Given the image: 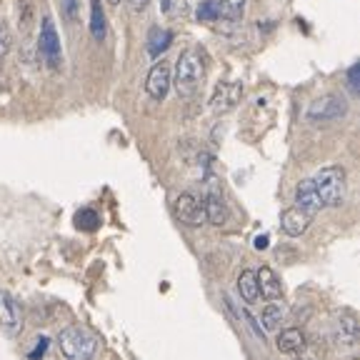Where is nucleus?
I'll return each mask as SVG.
<instances>
[{"instance_id": "obj_1", "label": "nucleus", "mask_w": 360, "mask_h": 360, "mask_svg": "<svg viewBox=\"0 0 360 360\" xmlns=\"http://www.w3.org/2000/svg\"><path fill=\"white\" fill-rule=\"evenodd\" d=\"M202 80H205V63H202V53L198 48H188L180 53L178 63H175V78L173 85L178 90L180 98H193L200 90Z\"/></svg>"}, {"instance_id": "obj_2", "label": "nucleus", "mask_w": 360, "mask_h": 360, "mask_svg": "<svg viewBox=\"0 0 360 360\" xmlns=\"http://www.w3.org/2000/svg\"><path fill=\"white\" fill-rule=\"evenodd\" d=\"M315 193L321 198L323 208H340L345 202V193H348V183H345V170L340 165H328L321 168L313 175Z\"/></svg>"}, {"instance_id": "obj_3", "label": "nucleus", "mask_w": 360, "mask_h": 360, "mask_svg": "<svg viewBox=\"0 0 360 360\" xmlns=\"http://www.w3.org/2000/svg\"><path fill=\"white\" fill-rule=\"evenodd\" d=\"M58 348L65 360H93L98 353V338L83 326H68L58 335Z\"/></svg>"}, {"instance_id": "obj_4", "label": "nucleus", "mask_w": 360, "mask_h": 360, "mask_svg": "<svg viewBox=\"0 0 360 360\" xmlns=\"http://www.w3.org/2000/svg\"><path fill=\"white\" fill-rule=\"evenodd\" d=\"M348 115V101L338 93H328V96L315 98L308 105V120L310 123H330Z\"/></svg>"}, {"instance_id": "obj_5", "label": "nucleus", "mask_w": 360, "mask_h": 360, "mask_svg": "<svg viewBox=\"0 0 360 360\" xmlns=\"http://www.w3.org/2000/svg\"><path fill=\"white\" fill-rule=\"evenodd\" d=\"M38 48L43 60L48 63L51 70H58L63 65V48H60V38H58L56 22L51 15H45L40 22V38H38Z\"/></svg>"}, {"instance_id": "obj_6", "label": "nucleus", "mask_w": 360, "mask_h": 360, "mask_svg": "<svg viewBox=\"0 0 360 360\" xmlns=\"http://www.w3.org/2000/svg\"><path fill=\"white\" fill-rule=\"evenodd\" d=\"M173 215L188 228H200L205 225V205L202 198L195 193H180L173 202Z\"/></svg>"}, {"instance_id": "obj_7", "label": "nucleus", "mask_w": 360, "mask_h": 360, "mask_svg": "<svg viewBox=\"0 0 360 360\" xmlns=\"http://www.w3.org/2000/svg\"><path fill=\"white\" fill-rule=\"evenodd\" d=\"M22 328V310L20 303L13 298L11 292H0V330L8 335H15Z\"/></svg>"}, {"instance_id": "obj_8", "label": "nucleus", "mask_w": 360, "mask_h": 360, "mask_svg": "<svg viewBox=\"0 0 360 360\" xmlns=\"http://www.w3.org/2000/svg\"><path fill=\"white\" fill-rule=\"evenodd\" d=\"M170 85H173V75H170V68L168 63H155V65L150 68V73H148V80H146V90L148 96L153 98V101H163L165 96H168Z\"/></svg>"}, {"instance_id": "obj_9", "label": "nucleus", "mask_w": 360, "mask_h": 360, "mask_svg": "<svg viewBox=\"0 0 360 360\" xmlns=\"http://www.w3.org/2000/svg\"><path fill=\"white\" fill-rule=\"evenodd\" d=\"M240 98H243L240 83H220L218 88H215L213 98H210V108H213V112L223 115V112L233 110V108L240 103Z\"/></svg>"}, {"instance_id": "obj_10", "label": "nucleus", "mask_w": 360, "mask_h": 360, "mask_svg": "<svg viewBox=\"0 0 360 360\" xmlns=\"http://www.w3.org/2000/svg\"><path fill=\"white\" fill-rule=\"evenodd\" d=\"M295 208L303 210L310 220L323 210V202H321V198H318V193H315V186L310 178L300 180L298 188H295Z\"/></svg>"}, {"instance_id": "obj_11", "label": "nucleus", "mask_w": 360, "mask_h": 360, "mask_svg": "<svg viewBox=\"0 0 360 360\" xmlns=\"http://www.w3.org/2000/svg\"><path fill=\"white\" fill-rule=\"evenodd\" d=\"M202 205H205V223L218 225L220 228V225H225L228 218H231V210H228L223 195H220L215 188H210V191L202 195Z\"/></svg>"}, {"instance_id": "obj_12", "label": "nucleus", "mask_w": 360, "mask_h": 360, "mask_svg": "<svg viewBox=\"0 0 360 360\" xmlns=\"http://www.w3.org/2000/svg\"><path fill=\"white\" fill-rule=\"evenodd\" d=\"M255 281H258V295H263L265 300L276 303V300L283 298L281 278H278L276 273L268 268V265H263L260 270H255Z\"/></svg>"}, {"instance_id": "obj_13", "label": "nucleus", "mask_w": 360, "mask_h": 360, "mask_svg": "<svg viewBox=\"0 0 360 360\" xmlns=\"http://www.w3.org/2000/svg\"><path fill=\"white\" fill-rule=\"evenodd\" d=\"M308 225H310V218L303 213V210L295 208V205L281 213V228H283V233H285V236L300 238L305 231H308Z\"/></svg>"}, {"instance_id": "obj_14", "label": "nucleus", "mask_w": 360, "mask_h": 360, "mask_svg": "<svg viewBox=\"0 0 360 360\" xmlns=\"http://www.w3.org/2000/svg\"><path fill=\"white\" fill-rule=\"evenodd\" d=\"M278 350L285 355H298L305 350V335L303 330H298V328H288V330H283L281 335H278L276 340Z\"/></svg>"}, {"instance_id": "obj_15", "label": "nucleus", "mask_w": 360, "mask_h": 360, "mask_svg": "<svg viewBox=\"0 0 360 360\" xmlns=\"http://www.w3.org/2000/svg\"><path fill=\"white\" fill-rule=\"evenodd\" d=\"M238 295L243 303L253 305L258 300V281H255V270H243L238 276Z\"/></svg>"}, {"instance_id": "obj_16", "label": "nucleus", "mask_w": 360, "mask_h": 360, "mask_svg": "<svg viewBox=\"0 0 360 360\" xmlns=\"http://www.w3.org/2000/svg\"><path fill=\"white\" fill-rule=\"evenodd\" d=\"M218 6V20L240 22L245 13V0H215Z\"/></svg>"}, {"instance_id": "obj_17", "label": "nucleus", "mask_w": 360, "mask_h": 360, "mask_svg": "<svg viewBox=\"0 0 360 360\" xmlns=\"http://www.w3.org/2000/svg\"><path fill=\"white\" fill-rule=\"evenodd\" d=\"M170 40H173V33L170 30H163V28H153L150 35H148V53L153 58H158L160 53L168 51Z\"/></svg>"}, {"instance_id": "obj_18", "label": "nucleus", "mask_w": 360, "mask_h": 360, "mask_svg": "<svg viewBox=\"0 0 360 360\" xmlns=\"http://www.w3.org/2000/svg\"><path fill=\"white\" fill-rule=\"evenodd\" d=\"M90 33L96 40L105 38V13H103L101 0H90Z\"/></svg>"}, {"instance_id": "obj_19", "label": "nucleus", "mask_w": 360, "mask_h": 360, "mask_svg": "<svg viewBox=\"0 0 360 360\" xmlns=\"http://www.w3.org/2000/svg\"><path fill=\"white\" fill-rule=\"evenodd\" d=\"M260 321H263V328L265 330H278L283 323V308L276 303H270L263 308V313H260Z\"/></svg>"}, {"instance_id": "obj_20", "label": "nucleus", "mask_w": 360, "mask_h": 360, "mask_svg": "<svg viewBox=\"0 0 360 360\" xmlns=\"http://www.w3.org/2000/svg\"><path fill=\"white\" fill-rule=\"evenodd\" d=\"M75 228H80V231H85V233L98 231V228H101V215L90 208L78 210V215H75Z\"/></svg>"}, {"instance_id": "obj_21", "label": "nucleus", "mask_w": 360, "mask_h": 360, "mask_svg": "<svg viewBox=\"0 0 360 360\" xmlns=\"http://www.w3.org/2000/svg\"><path fill=\"white\" fill-rule=\"evenodd\" d=\"M198 20H202V22L218 20V6H215V0H202L200 6H198Z\"/></svg>"}, {"instance_id": "obj_22", "label": "nucleus", "mask_w": 360, "mask_h": 360, "mask_svg": "<svg viewBox=\"0 0 360 360\" xmlns=\"http://www.w3.org/2000/svg\"><path fill=\"white\" fill-rule=\"evenodd\" d=\"M358 323H355V315H340V335H348V340L358 338Z\"/></svg>"}, {"instance_id": "obj_23", "label": "nucleus", "mask_w": 360, "mask_h": 360, "mask_svg": "<svg viewBox=\"0 0 360 360\" xmlns=\"http://www.w3.org/2000/svg\"><path fill=\"white\" fill-rule=\"evenodd\" d=\"M160 8L168 18H175L186 11V0H160Z\"/></svg>"}, {"instance_id": "obj_24", "label": "nucleus", "mask_w": 360, "mask_h": 360, "mask_svg": "<svg viewBox=\"0 0 360 360\" xmlns=\"http://www.w3.org/2000/svg\"><path fill=\"white\" fill-rule=\"evenodd\" d=\"M11 51V33H8L6 22H0V58Z\"/></svg>"}, {"instance_id": "obj_25", "label": "nucleus", "mask_w": 360, "mask_h": 360, "mask_svg": "<svg viewBox=\"0 0 360 360\" xmlns=\"http://www.w3.org/2000/svg\"><path fill=\"white\" fill-rule=\"evenodd\" d=\"M45 350H48V338H43V340H40V343L35 345L33 350H30V353H28V358H30V360H38V358H43V355H45Z\"/></svg>"}, {"instance_id": "obj_26", "label": "nucleus", "mask_w": 360, "mask_h": 360, "mask_svg": "<svg viewBox=\"0 0 360 360\" xmlns=\"http://www.w3.org/2000/svg\"><path fill=\"white\" fill-rule=\"evenodd\" d=\"M63 3H65L68 18H75V15H78V0H63Z\"/></svg>"}, {"instance_id": "obj_27", "label": "nucleus", "mask_w": 360, "mask_h": 360, "mask_svg": "<svg viewBox=\"0 0 360 360\" xmlns=\"http://www.w3.org/2000/svg\"><path fill=\"white\" fill-rule=\"evenodd\" d=\"M243 315H245V321L248 323H250V328H253V330H255V335H258L260 338V340H263V330H260V326H258V321H255V318H253V315H250V313H243Z\"/></svg>"}, {"instance_id": "obj_28", "label": "nucleus", "mask_w": 360, "mask_h": 360, "mask_svg": "<svg viewBox=\"0 0 360 360\" xmlns=\"http://www.w3.org/2000/svg\"><path fill=\"white\" fill-rule=\"evenodd\" d=\"M348 80H350V88L358 90V65H353L348 70Z\"/></svg>"}, {"instance_id": "obj_29", "label": "nucleus", "mask_w": 360, "mask_h": 360, "mask_svg": "<svg viewBox=\"0 0 360 360\" xmlns=\"http://www.w3.org/2000/svg\"><path fill=\"white\" fill-rule=\"evenodd\" d=\"M128 3H130V8H133V11H143V8H146L150 0H128Z\"/></svg>"}, {"instance_id": "obj_30", "label": "nucleus", "mask_w": 360, "mask_h": 360, "mask_svg": "<svg viewBox=\"0 0 360 360\" xmlns=\"http://www.w3.org/2000/svg\"><path fill=\"white\" fill-rule=\"evenodd\" d=\"M268 245V238H258V240H255V248H265Z\"/></svg>"}, {"instance_id": "obj_31", "label": "nucleus", "mask_w": 360, "mask_h": 360, "mask_svg": "<svg viewBox=\"0 0 360 360\" xmlns=\"http://www.w3.org/2000/svg\"><path fill=\"white\" fill-rule=\"evenodd\" d=\"M108 3H112V6H118V3H120V0H108Z\"/></svg>"}]
</instances>
